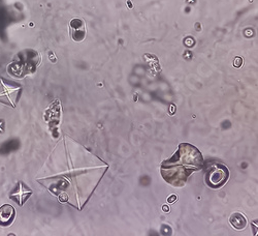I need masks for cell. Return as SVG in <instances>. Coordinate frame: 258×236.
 <instances>
[{"label":"cell","mask_w":258,"mask_h":236,"mask_svg":"<svg viewBox=\"0 0 258 236\" xmlns=\"http://www.w3.org/2000/svg\"><path fill=\"white\" fill-rule=\"evenodd\" d=\"M228 178V171L222 165H214L208 173V184L212 187H219Z\"/></svg>","instance_id":"1"},{"label":"cell","mask_w":258,"mask_h":236,"mask_svg":"<svg viewBox=\"0 0 258 236\" xmlns=\"http://www.w3.org/2000/svg\"><path fill=\"white\" fill-rule=\"evenodd\" d=\"M234 66H235V68H240L242 66V58L241 57H236L235 58Z\"/></svg>","instance_id":"5"},{"label":"cell","mask_w":258,"mask_h":236,"mask_svg":"<svg viewBox=\"0 0 258 236\" xmlns=\"http://www.w3.org/2000/svg\"><path fill=\"white\" fill-rule=\"evenodd\" d=\"M19 87L13 86L12 84L5 82L3 79H0V99L6 98L7 101L13 106H16V97L18 93Z\"/></svg>","instance_id":"2"},{"label":"cell","mask_w":258,"mask_h":236,"mask_svg":"<svg viewBox=\"0 0 258 236\" xmlns=\"http://www.w3.org/2000/svg\"><path fill=\"white\" fill-rule=\"evenodd\" d=\"M15 219V209L10 204H5L0 207V225H11Z\"/></svg>","instance_id":"3"},{"label":"cell","mask_w":258,"mask_h":236,"mask_svg":"<svg viewBox=\"0 0 258 236\" xmlns=\"http://www.w3.org/2000/svg\"><path fill=\"white\" fill-rule=\"evenodd\" d=\"M167 201H168L169 203H173V202L177 201V196H176V195H171V196H169V197H168V199H167Z\"/></svg>","instance_id":"6"},{"label":"cell","mask_w":258,"mask_h":236,"mask_svg":"<svg viewBox=\"0 0 258 236\" xmlns=\"http://www.w3.org/2000/svg\"><path fill=\"white\" fill-rule=\"evenodd\" d=\"M230 224L232 227H234L236 230H243L247 226L246 219L242 216L241 213H233L229 219Z\"/></svg>","instance_id":"4"},{"label":"cell","mask_w":258,"mask_h":236,"mask_svg":"<svg viewBox=\"0 0 258 236\" xmlns=\"http://www.w3.org/2000/svg\"><path fill=\"white\" fill-rule=\"evenodd\" d=\"M163 210H164V211H168V210H169V209H168V206L163 205Z\"/></svg>","instance_id":"7"}]
</instances>
